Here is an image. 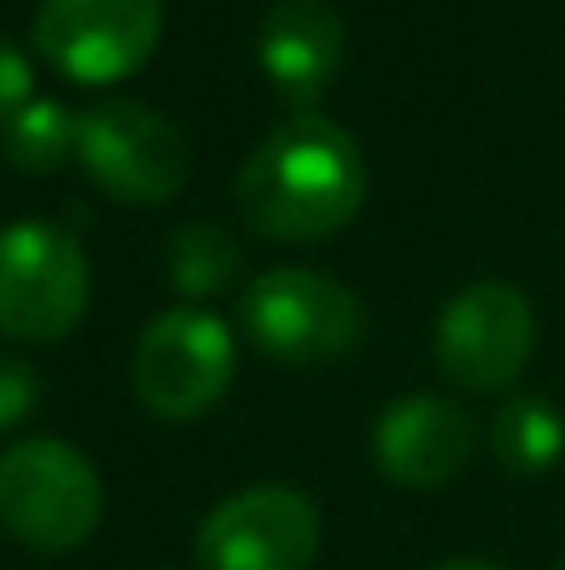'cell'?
<instances>
[{"label":"cell","instance_id":"14","mask_svg":"<svg viewBox=\"0 0 565 570\" xmlns=\"http://www.w3.org/2000/svg\"><path fill=\"white\" fill-rule=\"evenodd\" d=\"M166 271H170V285H176L180 295H190V301L220 295L240 276V246L216 220H190V226H180L176 236H170Z\"/></svg>","mask_w":565,"mask_h":570},{"label":"cell","instance_id":"17","mask_svg":"<svg viewBox=\"0 0 565 570\" xmlns=\"http://www.w3.org/2000/svg\"><path fill=\"white\" fill-rule=\"evenodd\" d=\"M430 570H506L496 561H480V556H450V561H436Z\"/></svg>","mask_w":565,"mask_h":570},{"label":"cell","instance_id":"9","mask_svg":"<svg viewBox=\"0 0 565 570\" xmlns=\"http://www.w3.org/2000/svg\"><path fill=\"white\" fill-rule=\"evenodd\" d=\"M536 351V311L506 281H476L436 321V365L476 395H496L526 371Z\"/></svg>","mask_w":565,"mask_h":570},{"label":"cell","instance_id":"12","mask_svg":"<svg viewBox=\"0 0 565 570\" xmlns=\"http://www.w3.org/2000/svg\"><path fill=\"white\" fill-rule=\"evenodd\" d=\"M490 455L516 475H541L565 455V415L541 395H511L490 415Z\"/></svg>","mask_w":565,"mask_h":570},{"label":"cell","instance_id":"6","mask_svg":"<svg viewBox=\"0 0 565 570\" xmlns=\"http://www.w3.org/2000/svg\"><path fill=\"white\" fill-rule=\"evenodd\" d=\"M236 375V335L220 315L200 305H176L156 315L136 341L130 381L150 415L160 421H196L220 395L230 391Z\"/></svg>","mask_w":565,"mask_h":570},{"label":"cell","instance_id":"13","mask_svg":"<svg viewBox=\"0 0 565 570\" xmlns=\"http://www.w3.org/2000/svg\"><path fill=\"white\" fill-rule=\"evenodd\" d=\"M76 136H80V120L70 116L60 100L36 96L0 130V156H6V166H16L20 176H56V170L76 156Z\"/></svg>","mask_w":565,"mask_h":570},{"label":"cell","instance_id":"4","mask_svg":"<svg viewBox=\"0 0 565 570\" xmlns=\"http://www.w3.org/2000/svg\"><path fill=\"white\" fill-rule=\"evenodd\" d=\"M90 261L66 226L16 220L0 230V335L56 345L86 321Z\"/></svg>","mask_w":565,"mask_h":570},{"label":"cell","instance_id":"2","mask_svg":"<svg viewBox=\"0 0 565 570\" xmlns=\"http://www.w3.org/2000/svg\"><path fill=\"white\" fill-rule=\"evenodd\" d=\"M106 485L76 445L26 435L0 451V531L36 556H66L96 535Z\"/></svg>","mask_w":565,"mask_h":570},{"label":"cell","instance_id":"7","mask_svg":"<svg viewBox=\"0 0 565 570\" xmlns=\"http://www.w3.org/2000/svg\"><path fill=\"white\" fill-rule=\"evenodd\" d=\"M160 0H40L36 50L76 86H110L136 76L160 46Z\"/></svg>","mask_w":565,"mask_h":570},{"label":"cell","instance_id":"15","mask_svg":"<svg viewBox=\"0 0 565 570\" xmlns=\"http://www.w3.org/2000/svg\"><path fill=\"white\" fill-rule=\"evenodd\" d=\"M40 395H46V385H40L36 365L0 351V431H16L20 421H30Z\"/></svg>","mask_w":565,"mask_h":570},{"label":"cell","instance_id":"11","mask_svg":"<svg viewBox=\"0 0 565 570\" xmlns=\"http://www.w3.org/2000/svg\"><path fill=\"white\" fill-rule=\"evenodd\" d=\"M256 56L276 96L310 110L346 60V26L326 0H276L260 20Z\"/></svg>","mask_w":565,"mask_h":570},{"label":"cell","instance_id":"16","mask_svg":"<svg viewBox=\"0 0 565 570\" xmlns=\"http://www.w3.org/2000/svg\"><path fill=\"white\" fill-rule=\"evenodd\" d=\"M36 100V70H30V60L20 56L10 40H0V130L10 126V116H16L20 106H30Z\"/></svg>","mask_w":565,"mask_h":570},{"label":"cell","instance_id":"18","mask_svg":"<svg viewBox=\"0 0 565 570\" xmlns=\"http://www.w3.org/2000/svg\"><path fill=\"white\" fill-rule=\"evenodd\" d=\"M556 570H565V561H561V566H556Z\"/></svg>","mask_w":565,"mask_h":570},{"label":"cell","instance_id":"10","mask_svg":"<svg viewBox=\"0 0 565 570\" xmlns=\"http://www.w3.org/2000/svg\"><path fill=\"white\" fill-rule=\"evenodd\" d=\"M380 475L406 491H440L476 455V421L446 395H400L380 411L370 435Z\"/></svg>","mask_w":565,"mask_h":570},{"label":"cell","instance_id":"5","mask_svg":"<svg viewBox=\"0 0 565 570\" xmlns=\"http://www.w3.org/2000/svg\"><path fill=\"white\" fill-rule=\"evenodd\" d=\"M76 160L90 186L120 206H166L190 176V146L180 126L140 100H106L86 110Z\"/></svg>","mask_w":565,"mask_h":570},{"label":"cell","instance_id":"3","mask_svg":"<svg viewBox=\"0 0 565 570\" xmlns=\"http://www.w3.org/2000/svg\"><path fill=\"white\" fill-rule=\"evenodd\" d=\"M240 331L280 365H330L360 345L366 311L336 276L280 266L240 291Z\"/></svg>","mask_w":565,"mask_h":570},{"label":"cell","instance_id":"8","mask_svg":"<svg viewBox=\"0 0 565 570\" xmlns=\"http://www.w3.org/2000/svg\"><path fill=\"white\" fill-rule=\"evenodd\" d=\"M320 556V511L296 485H246L210 505L196 531L200 570H310Z\"/></svg>","mask_w":565,"mask_h":570},{"label":"cell","instance_id":"1","mask_svg":"<svg viewBox=\"0 0 565 570\" xmlns=\"http://www.w3.org/2000/svg\"><path fill=\"white\" fill-rule=\"evenodd\" d=\"M366 200V156L336 120L316 110L286 116L236 176V206L266 240L310 246L350 226Z\"/></svg>","mask_w":565,"mask_h":570}]
</instances>
